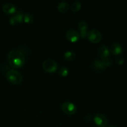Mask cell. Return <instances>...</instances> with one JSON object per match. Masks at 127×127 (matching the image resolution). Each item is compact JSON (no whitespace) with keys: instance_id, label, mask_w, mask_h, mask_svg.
<instances>
[{"instance_id":"6da1fadb","label":"cell","mask_w":127,"mask_h":127,"mask_svg":"<svg viewBox=\"0 0 127 127\" xmlns=\"http://www.w3.org/2000/svg\"><path fill=\"white\" fill-rule=\"evenodd\" d=\"M7 61L12 68H21L25 63V56L19 50H12L7 55Z\"/></svg>"},{"instance_id":"7a4b0ae2","label":"cell","mask_w":127,"mask_h":127,"mask_svg":"<svg viewBox=\"0 0 127 127\" xmlns=\"http://www.w3.org/2000/svg\"><path fill=\"white\" fill-rule=\"evenodd\" d=\"M7 81L12 84H20L22 81V76L20 72L15 69H10L6 73Z\"/></svg>"},{"instance_id":"3957f363","label":"cell","mask_w":127,"mask_h":127,"mask_svg":"<svg viewBox=\"0 0 127 127\" xmlns=\"http://www.w3.org/2000/svg\"><path fill=\"white\" fill-rule=\"evenodd\" d=\"M42 67L45 71L48 73H53L58 69V64L53 60L47 59L43 62Z\"/></svg>"},{"instance_id":"277c9868","label":"cell","mask_w":127,"mask_h":127,"mask_svg":"<svg viewBox=\"0 0 127 127\" xmlns=\"http://www.w3.org/2000/svg\"><path fill=\"white\" fill-rule=\"evenodd\" d=\"M88 39L94 43H97L100 42L102 39V34L98 30L93 29L88 32Z\"/></svg>"},{"instance_id":"5b68a950","label":"cell","mask_w":127,"mask_h":127,"mask_svg":"<svg viewBox=\"0 0 127 127\" xmlns=\"http://www.w3.org/2000/svg\"><path fill=\"white\" fill-rule=\"evenodd\" d=\"M62 109L63 112L68 115H73L77 110V107L74 104L70 102H65L62 105Z\"/></svg>"},{"instance_id":"8992f818","label":"cell","mask_w":127,"mask_h":127,"mask_svg":"<svg viewBox=\"0 0 127 127\" xmlns=\"http://www.w3.org/2000/svg\"><path fill=\"white\" fill-rule=\"evenodd\" d=\"M94 121L95 125L99 127H105L108 124L107 117L102 114H95L94 117Z\"/></svg>"},{"instance_id":"52a82bcc","label":"cell","mask_w":127,"mask_h":127,"mask_svg":"<svg viewBox=\"0 0 127 127\" xmlns=\"http://www.w3.org/2000/svg\"><path fill=\"white\" fill-rule=\"evenodd\" d=\"M66 37L67 40L71 42H76L79 40L80 35L74 29H69L66 32Z\"/></svg>"},{"instance_id":"ba28073f","label":"cell","mask_w":127,"mask_h":127,"mask_svg":"<svg viewBox=\"0 0 127 127\" xmlns=\"http://www.w3.org/2000/svg\"><path fill=\"white\" fill-rule=\"evenodd\" d=\"M2 11L7 14H12L16 11V7L14 4L7 2L2 6Z\"/></svg>"},{"instance_id":"9c48e42d","label":"cell","mask_w":127,"mask_h":127,"mask_svg":"<svg viewBox=\"0 0 127 127\" xmlns=\"http://www.w3.org/2000/svg\"><path fill=\"white\" fill-rule=\"evenodd\" d=\"M110 52L115 55H121L124 52V48L121 44L119 43H113L110 48Z\"/></svg>"},{"instance_id":"30bf717a","label":"cell","mask_w":127,"mask_h":127,"mask_svg":"<svg viewBox=\"0 0 127 127\" xmlns=\"http://www.w3.org/2000/svg\"><path fill=\"white\" fill-rule=\"evenodd\" d=\"M110 50L105 45H102L99 49V56L102 58H107L110 56Z\"/></svg>"},{"instance_id":"8fae6325","label":"cell","mask_w":127,"mask_h":127,"mask_svg":"<svg viewBox=\"0 0 127 127\" xmlns=\"http://www.w3.org/2000/svg\"><path fill=\"white\" fill-rule=\"evenodd\" d=\"M57 8L60 12H65L69 9V4L66 2H61L58 4Z\"/></svg>"},{"instance_id":"7c38bea8","label":"cell","mask_w":127,"mask_h":127,"mask_svg":"<svg viewBox=\"0 0 127 127\" xmlns=\"http://www.w3.org/2000/svg\"><path fill=\"white\" fill-rule=\"evenodd\" d=\"M76 57V54L74 52L71 51H67L64 54V58L67 61H71L74 59Z\"/></svg>"},{"instance_id":"4fadbf2b","label":"cell","mask_w":127,"mask_h":127,"mask_svg":"<svg viewBox=\"0 0 127 127\" xmlns=\"http://www.w3.org/2000/svg\"><path fill=\"white\" fill-rule=\"evenodd\" d=\"M94 66L95 69H98V70L105 69V68H106L104 66V64H103L102 60H100L99 59L95 60V61L94 62Z\"/></svg>"},{"instance_id":"5bb4252c","label":"cell","mask_w":127,"mask_h":127,"mask_svg":"<svg viewBox=\"0 0 127 127\" xmlns=\"http://www.w3.org/2000/svg\"><path fill=\"white\" fill-rule=\"evenodd\" d=\"M78 27L80 32L88 31V24L86 22H85V21H81V22L78 24Z\"/></svg>"},{"instance_id":"9a60e30c","label":"cell","mask_w":127,"mask_h":127,"mask_svg":"<svg viewBox=\"0 0 127 127\" xmlns=\"http://www.w3.org/2000/svg\"><path fill=\"white\" fill-rule=\"evenodd\" d=\"M71 10L73 12L79 11L81 9V4L79 1H75V2H74L71 4Z\"/></svg>"},{"instance_id":"2e32d148","label":"cell","mask_w":127,"mask_h":127,"mask_svg":"<svg viewBox=\"0 0 127 127\" xmlns=\"http://www.w3.org/2000/svg\"><path fill=\"white\" fill-rule=\"evenodd\" d=\"M24 21L26 23L31 24L33 21V17L31 14L27 13L24 16Z\"/></svg>"},{"instance_id":"e0dca14e","label":"cell","mask_w":127,"mask_h":127,"mask_svg":"<svg viewBox=\"0 0 127 127\" xmlns=\"http://www.w3.org/2000/svg\"><path fill=\"white\" fill-rule=\"evenodd\" d=\"M14 16L16 18V19H17L18 23H21L22 21H24V13L22 11H18V12H17L16 14L14 15Z\"/></svg>"},{"instance_id":"ac0fdd59","label":"cell","mask_w":127,"mask_h":127,"mask_svg":"<svg viewBox=\"0 0 127 127\" xmlns=\"http://www.w3.org/2000/svg\"><path fill=\"white\" fill-rule=\"evenodd\" d=\"M59 74L62 76H66L68 74V73H69V71H68V69L66 67H62L60 69H59Z\"/></svg>"},{"instance_id":"d6986e66","label":"cell","mask_w":127,"mask_h":127,"mask_svg":"<svg viewBox=\"0 0 127 127\" xmlns=\"http://www.w3.org/2000/svg\"><path fill=\"white\" fill-rule=\"evenodd\" d=\"M102 62L104 66H105V68H107V67L110 66L111 65L112 63V60L110 59L109 57H107V58H102Z\"/></svg>"},{"instance_id":"ffe728a7","label":"cell","mask_w":127,"mask_h":127,"mask_svg":"<svg viewBox=\"0 0 127 127\" xmlns=\"http://www.w3.org/2000/svg\"><path fill=\"white\" fill-rule=\"evenodd\" d=\"M9 23L11 24V25H12V26H14V25H16V24H19L18 22H17V19H16V18L15 17L14 15V16H12V17H10Z\"/></svg>"},{"instance_id":"44dd1931","label":"cell","mask_w":127,"mask_h":127,"mask_svg":"<svg viewBox=\"0 0 127 127\" xmlns=\"http://www.w3.org/2000/svg\"><path fill=\"white\" fill-rule=\"evenodd\" d=\"M117 63L119 64V65H123L125 62V60H124V58L123 57H119L117 59Z\"/></svg>"},{"instance_id":"7402d4cb","label":"cell","mask_w":127,"mask_h":127,"mask_svg":"<svg viewBox=\"0 0 127 127\" xmlns=\"http://www.w3.org/2000/svg\"><path fill=\"white\" fill-rule=\"evenodd\" d=\"M88 31H83V32H80V36L83 38H85L88 37Z\"/></svg>"},{"instance_id":"603a6c76","label":"cell","mask_w":127,"mask_h":127,"mask_svg":"<svg viewBox=\"0 0 127 127\" xmlns=\"http://www.w3.org/2000/svg\"><path fill=\"white\" fill-rule=\"evenodd\" d=\"M107 127H115L114 126V125H109V126Z\"/></svg>"}]
</instances>
